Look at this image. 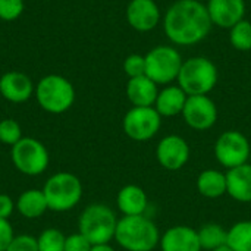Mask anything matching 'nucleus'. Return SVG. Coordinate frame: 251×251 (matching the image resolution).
<instances>
[{"label":"nucleus","mask_w":251,"mask_h":251,"mask_svg":"<svg viewBox=\"0 0 251 251\" xmlns=\"http://www.w3.org/2000/svg\"><path fill=\"white\" fill-rule=\"evenodd\" d=\"M163 32L176 46H194L203 41L213 24L207 7L200 0H176L163 16Z\"/></svg>","instance_id":"nucleus-1"},{"label":"nucleus","mask_w":251,"mask_h":251,"mask_svg":"<svg viewBox=\"0 0 251 251\" xmlns=\"http://www.w3.org/2000/svg\"><path fill=\"white\" fill-rule=\"evenodd\" d=\"M160 237L157 225L146 215L122 216L115 232L116 243L126 251H154Z\"/></svg>","instance_id":"nucleus-2"},{"label":"nucleus","mask_w":251,"mask_h":251,"mask_svg":"<svg viewBox=\"0 0 251 251\" xmlns=\"http://www.w3.org/2000/svg\"><path fill=\"white\" fill-rule=\"evenodd\" d=\"M218 79L216 65L209 57L194 56L182 62L176 82L187 96H209L216 87Z\"/></svg>","instance_id":"nucleus-3"},{"label":"nucleus","mask_w":251,"mask_h":251,"mask_svg":"<svg viewBox=\"0 0 251 251\" xmlns=\"http://www.w3.org/2000/svg\"><path fill=\"white\" fill-rule=\"evenodd\" d=\"M116 213L106 204L93 203L87 206L78 221V228L93 246L110 244L115 240V232L118 226Z\"/></svg>","instance_id":"nucleus-4"},{"label":"nucleus","mask_w":251,"mask_h":251,"mask_svg":"<svg viewBox=\"0 0 251 251\" xmlns=\"http://www.w3.org/2000/svg\"><path fill=\"white\" fill-rule=\"evenodd\" d=\"M34 94L40 107L53 115L65 113L75 101V88L72 82L56 74L43 76L37 82Z\"/></svg>","instance_id":"nucleus-5"},{"label":"nucleus","mask_w":251,"mask_h":251,"mask_svg":"<svg viewBox=\"0 0 251 251\" xmlns=\"http://www.w3.org/2000/svg\"><path fill=\"white\" fill-rule=\"evenodd\" d=\"M43 193L50 210L68 212L81 201L82 184L81 179L74 174L57 172L46 181Z\"/></svg>","instance_id":"nucleus-6"},{"label":"nucleus","mask_w":251,"mask_h":251,"mask_svg":"<svg viewBox=\"0 0 251 251\" xmlns=\"http://www.w3.org/2000/svg\"><path fill=\"white\" fill-rule=\"evenodd\" d=\"M144 57L146 75L157 85H171L178 79L184 59L174 46H156Z\"/></svg>","instance_id":"nucleus-7"},{"label":"nucleus","mask_w":251,"mask_h":251,"mask_svg":"<svg viewBox=\"0 0 251 251\" xmlns=\"http://www.w3.org/2000/svg\"><path fill=\"white\" fill-rule=\"evenodd\" d=\"M12 162L15 168L28 176L41 175L49 166V151L46 146L31 137H22L10 151Z\"/></svg>","instance_id":"nucleus-8"},{"label":"nucleus","mask_w":251,"mask_h":251,"mask_svg":"<svg viewBox=\"0 0 251 251\" xmlns=\"http://www.w3.org/2000/svg\"><path fill=\"white\" fill-rule=\"evenodd\" d=\"M215 157L225 169H234L251 159V144L249 138L237 129L222 132L215 143Z\"/></svg>","instance_id":"nucleus-9"},{"label":"nucleus","mask_w":251,"mask_h":251,"mask_svg":"<svg viewBox=\"0 0 251 251\" xmlns=\"http://www.w3.org/2000/svg\"><path fill=\"white\" fill-rule=\"evenodd\" d=\"M162 126V116L154 106L135 107L132 106L122 119V128L128 138L144 143L157 135Z\"/></svg>","instance_id":"nucleus-10"},{"label":"nucleus","mask_w":251,"mask_h":251,"mask_svg":"<svg viewBox=\"0 0 251 251\" xmlns=\"http://www.w3.org/2000/svg\"><path fill=\"white\" fill-rule=\"evenodd\" d=\"M218 116V106L209 96H188L182 118L191 129L207 131L215 126Z\"/></svg>","instance_id":"nucleus-11"},{"label":"nucleus","mask_w":251,"mask_h":251,"mask_svg":"<svg viewBox=\"0 0 251 251\" xmlns=\"http://www.w3.org/2000/svg\"><path fill=\"white\" fill-rule=\"evenodd\" d=\"M191 156L190 144L185 138L176 134H169L163 137L156 147V159L159 165L171 172L182 169Z\"/></svg>","instance_id":"nucleus-12"},{"label":"nucleus","mask_w":251,"mask_h":251,"mask_svg":"<svg viewBox=\"0 0 251 251\" xmlns=\"http://www.w3.org/2000/svg\"><path fill=\"white\" fill-rule=\"evenodd\" d=\"M126 22L138 32H149L160 22V7L154 0H131L126 6Z\"/></svg>","instance_id":"nucleus-13"},{"label":"nucleus","mask_w":251,"mask_h":251,"mask_svg":"<svg viewBox=\"0 0 251 251\" xmlns=\"http://www.w3.org/2000/svg\"><path fill=\"white\" fill-rule=\"evenodd\" d=\"M213 25L229 29L244 19L246 0H207L206 3Z\"/></svg>","instance_id":"nucleus-14"},{"label":"nucleus","mask_w":251,"mask_h":251,"mask_svg":"<svg viewBox=\"0 0 251 251\" xmlns=\"http://www.w3.org/2000/svg\"><path fill=\"white\" fill-rule=\"evenodd\" d=\"M159 247L162 251H203L197 231L187 225H175L166 229L160 237Z\"/></svg>","instance_id":"nucleus-15"},{"label":"nucleus","mask_w":251,"mask_h":251,"mask_svg":"<svg viewBox=\"0 0 251 251\" xmlns=\"http://www.w3.org/2000/svg\"><path fill=\"white\" fill-rule=\"evenodd\" d=\"M35 88L28 75L18 71L6 72L0 76V94L10 103H24L31 99Z\"/></svg>","instance_id":"nucleus-16"},{"label":"nucleus","mask_w":251,"mask_h":251,"mask_svg":"<svg viewBox=\"0 0 251 251\" xmlns=\"http://www.w3.org/2000/svg\"><path fill=\"white\" fill-rule=\"evenodd\" d=\"M159 94V85L147 75L129 78L126 82V97L135 107L154 106Z\"/></svg>","instance_id":"nucleus-17"},{"label":"nucleus","mask_w":251,"mask_h":251,"mask_svg":"<svg viewBox=\"0 0 251 251\" xmlns=\"http://www.w3.org/2000/svg\"><path fill=\"white\" fill-rule=\"evenodd\" d=\"M116 206L124 216L146 215L149 207V197L141 187L128 184L119 190L116 196Z\"/></svg>","instance_id":"nucleus-18"},{"label":"nucleus","mask_w":251,"mask_h":251,"mask_svg":"<svg viewBox=\"0 0 251 251\" xmlns=\"http://www.w3.org/2000/svg\"><path fill=\"white\" fill-rule=\"evenodd\" d=\"M187 99H188L187 93L179 85L171 84L159 90L154 109L162 118H175L178 115H182Z\"/></svg>","instance_id":"nucleus-19"},{"label":"nucleus","mask_w":251,"mask_h":251,"mask_svg":"<svg viewBox=\"0 0 251 251\" xmlns=\"http://www.w3.org/2000/svg\"><path fill=\"white\" fill-rule=\"evenodd\" d=\"M228 196L238 203H251V163L226 171Z\"/></svg>","instance_id":"nucleus-20"},{"label":"nucleus","mask_w":251,"mask_h":251,"mask_svg":"<svg viewBox=\"0 0 251 251\" xmlns=\"http://www.w3.org/2000/svg\"><path fill=\"white\" fill-rule=\"evenodd\" d=\"M196 187L199 194L206 199H221L228 193L226 172L224 174L218 169H204L199 174Z\"/></svg>","instance_id":"nucleus-21"},{"label":"nucleus","mask_w":251,"mask_h":251,"mask_svg":"<svg viewBox=\"0 0 251 251\" xmlns=\"http://www.w3.org/2000/svg\"><path fill=\"white\" fill-rule=\"evenodd\" d=\"M16 210L26 219H37L49 210L43 190H26L16 200Z\"/></svg>","instance_id":"nucleus-22"},{"label":"nucleus","mask_w":251,"mask_h":251,"mask_svg":"<svg viewBox=\"0 0 251 251\" xmlns=\"http://www.w3.org/2000/svg\"><path fill=\"white\" fill-rule=\"evenodd\" d=\"M197 234L201 250L213 251L226 246L228 241V229L215 222L204 224L203 226H200V229H197Z\"/></svg>","instance_id":"nucleus-23"},{"label":"nucleus","mask_w":251,"mask_h":251,"mask_svg":"<svg viewBox=\"0 0 251 251\" xmlns=\"http://www.w3.org/2000/svg\"><path fill=\"white\" fill-rule=\"evenodd\" d=\"M226 246L232 251H251V221L235 222L228 229Z\"/></svg>","instance_id":"nucleus-24"},{"label":"nucleus","mask_w":251,"mask_h":251,"mask_svg":"<svg viewBox=\"0 0 251 251\" xmlns=\"http://www.w3.org/2000/svg\"><path fill=\"white\" fill-rule=\"evenodd\" d=\"M229 43L238 51L251 50V22L246 18L229 28Z\"/></svg>","instance_id":"nucleus-25"},{"label":"nucleus","mask_w":251,"mask_h":251,"mask_svg":"<svg viewBox=\"0 0 251 251\" xmlns=\"http://www.w3.org/2000/svg\"><path fill=\"white\" fill-rule=\"evenodd\" d=\"M65 240H66V237L59 229H56V228L44 229L37 238L38 251H63L65 250Z\"/></svg>","instance_id":"nucleus-26"},{"label":"nucleus","mask_w":251,"mask_h":251,"mask_svg":"<svg viewBox=\"0 0 251 251\" xmlns=\"http://www.w3.org/2000/svg\"><path fill=\"white\" fill-rule=\"evenodd\" d=\"M22 128L15 119L0 121V143L6 146H15L22 138Z\"/></svg>","instance_id":"nucleus-27"},{"label":"nucleus","mask_w":251,"mask_h":251,"mask_svg":"<svg viewBox=\"0 0 251 251\" xmlns=\"http://www.w3.org/2000/svg\"><path fill=\"white\" fill-rule=\"evenodd\" d=\"M124 72L128 78H137L146 75V57L140 53H132L125 57L124 60Z\"/></svg>","instance_id":"nucleus-28"},{"label":"nucleus","mask_w":251,"mask_h":251,"mask_svg":"<svg viewBox=\"0 0 251 251\" xmlns=\"http://www.w3.org/2000/svg\"><path fill=\"white\" fill-rule=\"evenodd\" d=\"M24 12V0H0V19L15 21Z\"/></svg>","instance_id":"nucleus-29"},{"label":"nucleus","mask_w":251,"mask_h":251,"mask_svg":"<svg viewBox=\"0 0 251 251\" xmlns=\"http://www.w3.org/2000/svg\"><path fill=\"white\" fill-rule=\"evenodd\" d=\"M6 251H38L37 238L26 235V234L16 235V237H13L12 243L9 244Z\"/></svg>","instance_id":"nucleus-30"},{"label":"nucleus","mask_w":251,"mask_h":251,"mask_svg":"<svg viewBox=\"0 0 251 251\" xmlns=\"http://www.w3.org/2000/svg\"><path fill=\"white\" fill-rule=\"evenodd\" d=\"M91 247L93 244L81 232H76L66 237L63 251H91Z\"/></svg>","instance_id":"nucleus-31"},{"label":"nucleus","mask_w":251,"mask_h":251,"mask_svg":"<svg viewBox=\"0 0 251 251\" xmlns=\"http://www.w3.org/2000/svg\"><path fill=\"white\" fill-rule=\"evenodd\" d=\"M13 237L15 235L9 219H0V251H6Z\"/></svg>","instance_id":"nucleus-32"},{"label":"nucleus","mask_w":251,"mask_h":251,"mask_svg":"<svg viewBox=\"0 0 251 251\" xmlns=\"http://www.w3.org/2000/svg\"><path fill=\"white\" fill-rule=\"evenodd\" d=\"M16 209V204L7 194H0V219H9Z\"/></svg>","instance_id":"nucleus-33"},{"label":"nucleus","mask_w":251,"mask_h":251,"mask_svg":"<svg viewBox=\"0 0 251 251\" xmlns=\"http://www.w3.org/2000/svg\"><path fill=\"white\" fill-rule=\"evenodd\" d=\"M91 251H116L110 244H97V246H93Z\"/></svg>","instance_id":"nucleus-34"},{"label":"nucleus","mask_w":251,"mask_h":251,"mask_svg":"<svg viewBox=\"0 0 251 251\" xmlns=\"http://www.w3.org/2000/svg\"><path fill=\"white\" fill-rule=\"evenodd\" d=\"M213 251H232L228 246H224V247H221V249H216V250H213Z\"/></svg>","instance_id":"nucleus-35"}]
</instances>
